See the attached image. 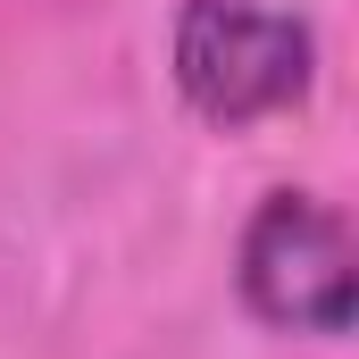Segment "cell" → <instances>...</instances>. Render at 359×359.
<instances>
[{
	"label": "cell",
	"instance_id": "6da1fadb",
	"mask_svg": "<svg viewBox=\"0 0 359 359\" xmlns=\"http://www.w3.org/2000/svg\"><path fill=\"white\" fill-rule=\"evenodd\" d=\"M318 76V42L268 0H184L176 17V92L209 126H259L292 109Z\"/></svg>",
	"mask_w": 359,
	"mask_h": 359
},
{
	"label": "cell",
	"instance_id": "7a4b0ae2",
	"mask_svg": "<svg viewBox=\"0 0 359 359\" xmlns=\"http://www.w3.org/2000/svg\"><path fill=\"white\" fill-rule=\"evenodd\" d=\"M243 301L276 334H351V226L309 192H268L259 217L243 226Z\"/></svg>",
	"mask_w": 359,
	"mask_h": 359
}]
</instances>
